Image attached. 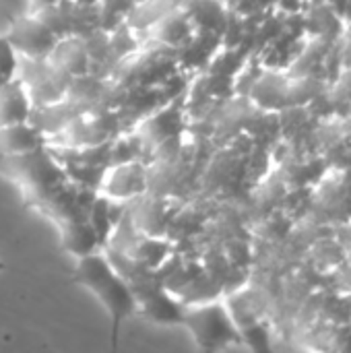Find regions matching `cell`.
<instances>
[{
	"label": "cell",
	"instance_id": "cell-4",
	"mask_svg": "<svg viewBox=\"0 0 351 353\" xmlns=\"http://www.w3.org/2000/svg\"><path fill=\"white\" fill-rule=\"evenodd\" d=\"M31 118V99L19 79L0 87V128L25 124Z\"/></svg>",
	"mask_w": 351,
	"mask_h": 353
},
{
	"label": "cell",
	"instance_id": "cell-5",
	"mask_svg": "<svg viewBox=\"0 0 351 353\" xmlns=\"http://www.w3.org/2000/svg\"><path fill=\"white\" fill-rule=\"evenodd\" d=\"M62 240H64V248L70 250L79 259L91 252H97L101 248L89 221H72L70 225H66Z\"/></svg>",
	"mask_w": 351,
	"mask_h": 353
},
{
	"label": "cell",
	"instance_id": "cell-2",
	"mask_svg": "<svg viewBox=\"0 0 351 353\" xmlns=\"http://www.w3.org/2000/svg\"><path fill=\"white\" fill-rule=\"evenodd\" d=\"M180 325L192 335L201 350H221L240 339L230 312L219 304H205L197 308H186L182 312Z\"/></svg>",
	"mask_w": 351,
	"mask_h": 353
},
{
	"label": "cell",
	"instance_id": "cell-3",
	"mask_svg": "<svg viewBox=\"0 0 351 353\" xmlns=\"http://www.w3.org/2000/svg\"><path fill=\"white\" fill-rule=\"evenodd\" d=\"M14 48L31 58H43L56 48V35L52 29L41 21H23L17 25L14 33L10 35Z\"/></svg>",
	"mask_w": 351,
	"mask_h": 353
},
{
	"label": "cell",
	"instance_id": "cell-6",
	"mask_svg": "<svg viewBox=\"0 0 351 353\" xmlns=\"http://www.w3.org/2000/svg\"><path fill=\"white\" fill-rule=\"evenodd\" d=\"M89 223H91V228H93V232H95V236H97V240H99V244H101V248H103L106 242H108V236H110V232H112V225H114L112 213H110V203H108V201L99 199V201L93 203Z\"/></svg>",
	"mask_w": 351,
	"mask_h": 353
},
{
	"label": "cell",
	"instance_id": "cell-8",
	"mask_svg": "<svg viewBox=\"0 0 351 353\" xmlns=\"http://www.w3.org/2000/svg\"><path fill=\"white\" fill-rule=\"evenodd\" d=\"M2 269H4V265H2V261H0V271H2Z\"/></svg>",
	"mask_w": 351,
	"mask_h": 353
},
{
	"label": "cell",
	"instance_id": "cell-7",
	"mask_svg": "<svg viewBox=\"0 0 351 353\" xmlns=\"http://www.w3.org/2000/svg\"><path fill=\"white\" fill-rule=\"evenodd\" d=\"M0 70L4 72V77L8 81L17 79V70H19V50L10 41V37H4V35H0Z\"/></svg>",
	"mask_w": 351,
	"mask_h": 353
},
{
	"label": "cell",
	"instance_id": "cell-1",
	"mask_svg": "<svg viewBox=\"0 0 351 353\" xmlns=\"http://www.w3.org/2000/svg\"><path fill=\"white\" fill-rule=\"evenodd\" d=\"M72 279L81 288L91 292L99 300V304L106 308L110 316L112 350H116L124 323L139 312V298L130 281L99 250L79 259Z\"/></svg>",
	"mask_w": 351,
	"mask_h": 353
}]
</instances>
